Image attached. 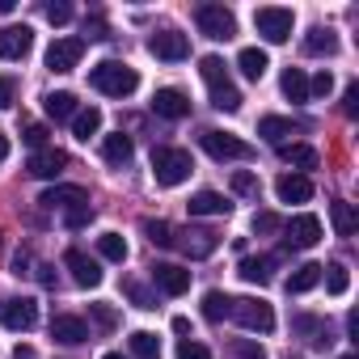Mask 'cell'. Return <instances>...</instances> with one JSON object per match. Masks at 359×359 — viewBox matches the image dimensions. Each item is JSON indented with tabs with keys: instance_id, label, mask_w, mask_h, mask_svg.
<instances>
[{
	"instance_id": "1",
	"label": "cell",
	"mask_w": 359,
	"mask_h": 359,
	"mask_svg": "<svg viewBox=\"0 0 359 359\" xmlns=\"http://www.w3.org/2000/svg\"><path fill=\"white\" fill-rule=\"evenodd\" d=\"M199 76L208 81V89H212V106H216V110H224V114L241 110V89L229 81V68H224L220 55H203V60H199Z\"/></svg>"
},
{
	"instance_id": "2",
	"label": "cell",
	"mask_w": 359,
	"mask_h": 359,
	"mask_svg": "<svg viewBox=\"0 0 359 359\" xmlns=\"http://www.w3.org/2000/svg\"><path fill=\"white\" fill-rule=\"evenodd\" d=\"M89 85L106 97H131L140 89V76L131 64H118V60H102L93 72H89Z\"/></svg>"
},
{
	"instance_id": "3",
	"label": "cell",
	"mask_w": 359,
	"mask_h": 359,
	"mask_svg": "<svg viewBox=\"0 0 359 359\" xmlns=\"http://www.w3.org/2000/svg\"><path fill=\"white\" fill-rule=\"evenodd\" d=\"M195 161L187 148H156L152 152V177H156V187H182L187 177H191Z\"/></svg>"
},
{
	"instance_id": "4",
	"label": "cell",
	"mask_w": 359,
	"mask_h": 359,
	"mask_svg": "<svg viewBox=\"0 0 359 359\" xmlns=\"http://www.w3.org/2000/svg\"><path fill=\"white\" fill-rule=\"evenodd\" d=\"M254 30L266 39V43H287L292 39V30H296V13L292 9H279V5H266V9H258L254 13Z\"/></svg>"
},
{
	"instance_id": "5",
	"label": "cell",
	"mask_w": 359,
	"mask_h": 359,
	"mask_svg": "<svg viewBox=\"0 0 359 359\" xmlns=\"http://www.w3.org/2000/svg\"><path fill=\"white\" fill-rule=\"evenodd\" d=\"M241 330H250V334H271L275 330V313H271V304L266 300H258V296H245V300H233V313H229Z\"/></svg>"
},
{
	"instance_id": "6",
	"label": "cell",
	"mask_w": 359,
	"mask_h": 359,
	"mask_svg": "<svg viewBox=\"0 0 359 359\" xmlns=\"http://www.w3.org/2000/svg\"><path fill=\"white\" fill-rule=\"evenodd\" d=\"M199 144H203V152L216 156V161H250V156H254V148H250L245 140H237L233 131H216V127L203 131Z\"/></svg>"
},
{
	"instance_id": "7",
	"label": "cell",
	"mask_w": 359,
	"mask_h": 359,
	"mask_svg": "<svg viewBox=\"0 0 359 359\" xmlns=\"http://www.w3.org/2000/svg\"><path fill=\"white\" fill-rule=\"evenodd\" d=\"M195 22H199V30H203L208 39H216V43H229V39L237 34V18H233L224 5H203V9L195 13Z\"/></svg>"
},
{
	"instance_id": "8",
	"label": "cell",
	"mask_w": 359,
	"mask_h": 359,
	"mask_svg": "<svg viewBox=\"0 0 359 359\" xmlns=\"http://www.w3.org/2000/svg\"><path fill=\"white\" fill-rule=\"evenodd\" d=\"M0 325H9V330H34L39 325V304L30 296L0 300Z\"/></svg>"
},
{
	"instance_id": "9",
	"label": "cell",
	"mask_w": 359,
	"mask_h": 359,
	"mask_svg": "<svg viewBox=\"0 0 359 359\" xmlns=\"http://www.w3.org/2000/svg\"><path fill=\"white\" fill-rule=\"evenodd\" d=\"M30 47H34V30L30 26H0V60L18 64V60L30 55Z\"/></svg>"
},
{
	"instance_id": "10",
	"label": "cell",
	"mask_w": 359,
	"mask_h": 359,
	"mask_svg": "<svg viewBox=\"0 0 359 359\" xmlns=\"http://www.w3.org/2000/svg\"><path fill=\"white\" fill-rule=\"evenodd\" d=\"M148 51H152L156 60L177 64V60H187V55H191V39H187V34H177V30H156V34L148 39Z\"/></svg>"
},
{
	"instance_id": "11",
	"label": "cell",
	"mask_w": 359,
	"mask_h": 359,
	"mask_svg": "<svg viewBox=\"0 0 359 359\" xmlns=\"http://www.w3.org/2000/svg\"><path fill=\"white\" fill-rule=\"evenodd\" d=\"M85 55V39H55L47 47V68L51 72H72Z\"/></svg>"
},
{
	"instance_id": "12",
	"label": "cell",
	"mask_w": 359,
	"mask_h": 359,
	"mask_svg": "<svg viewBox=\"0 0 359 359\" xmlns=\"http://www.w3.org/2000/svg\"><path fill=\"white\" fill-rule=\"evenodd\" d=\"M173 245L182 254H191V258H208V254H216L220 237L212 229H182V233H173Z\"/></svg>"
},
{
	"instance_id": "13",
	"label": "cell",
	"mask_w": 359,
	"mask_h": 359,
	"mask_svg": "<svg viewBox=\"0 0 359 359\" xmlns=\"http://www.w3.org/2000/svg\"><path fill=\"white\" fill-rule=\"evenodd\" d=\"M317 241H321V220H317L313 212L292 216V224H287V245H292V250H313Z\"/></svg>"
},
{
	"instance_id": "14",
	"label": "cell",
	"mask_w": 359,
	"mask_h": 359,
	"mask_svg": "<svg viewBox=\"0 0 359 359\" xmlns=\"http://www.w3.org/2000/svg\"><path fill=\"white\" fill-rule=\"evenodd\" d=\"M64 266L72 271V283H81V287H97V283H102V266H97L85 250H68V254H64Z\"/></svg>"
},
{
	"instance_id": "15",
	"label": "cell",
	"mask_w": 359,
	"mask_h": 359,
	"mask_svg": "<svg viewBox=\"0 0 359 359\" xmlns=\"http://www.w3.org/2000/svg\"><path fill=\"white\" fill-rule=\"evenodd\" d=\"M51 338L64 346H81V342H89V325H85V317L60 313V317H51Z\"/></svg>"
},
{
	"instance_id": "16",
	"label": "cell",
	"mask_w": 359,
	"mask_h": 359,
	"mask_svg": "<svg viewBox=\"0 0 359 359\" xmlns=\"http://www.w3.org/2000/svg\"><path fill=\"white\" fill-rule=\"evenodd\" d=\"M275 195H279V203H309V199H313V182H309V173H279Z\"/></svg>"
},
{
	"instance_id": "17",
	"label": "cell",
	"mask_w": 359,
	"mask_h": 359,
	"mask_svg": "<svg viewBox=\"0 0 359 359\" xmlns=\"http://www.w3.org/2000/svg\"><path fill=\"white\" fill-rule=\"evenodd\" d=\"M152 283H156L165 296H182V292L191 287V271L173 266V262H156V266H152Z\"/></svg>"
},
{
	"instance_id": "18",
	"label": "cell",
	"mask_w": 359,
	"mask_h": 359,
	"mask_svg": "<svg viewBox=\"0 0 359 359\" xmlns=\"http://www.w3.org/2000/svg\"><path fill=\"white\" fill-rule=\"evenodd\" d=\"M152 110H156L161 118H187V114H191V97H187L182 89H156Z\"/></svg>"
},
{
	"instance_id": "19",
	"label": "cell",
	"mask_w": 359,
	"mask_h": 359,
	"mask_svg": "<svg viewBox=\"0 0 359 359\" xmlns=\"http://www.w3.org/2000/svg\"><path fill=\"white\" fill-rule=\"evenodd\" d=\"M64 165H68V152H64V148H39V152H30V161H26V169H30L34 177H55Z\"/></svg>"
},
{
	"instance_id": "20",
	"label": "cell",
	"mask_w": 359,
	"mask_h": 359,
	"mask_svg": "<svg viewBox=\"0 0 359 359\" xmlns=\"http://www.w3.org/2000/svg\"><path fill=\"white\" fill-rule=\"evenodd\" d=\"M39 203L47 208V212H68V208H76V203H89V195L81 191V187H47L43 195H39Z\"/></svg>"
},
{
	"instance_id": "21",
	"label": "cell",
	"mask_w": 359,
	"mask_h": 359,
	"mask_svg": "<svg viewBox=\"0 0 359 359\" xmlns=\"http://www.w3.org/2000/svg\"><path fill=\"white\" fill-rule=\"evenodd\" d=\"M191 216H229V199L224 195H216V191H199V195H191Z\"/></svg>"
},
{
	"instance_id": "22",
	"label": "cell",
	"mask_w": 359,
	"mask_h": 359,
	"mask_svg": "<svg viewBox=\"0 0 359 359\" xmlns=\"http://www.w3.org/2000/svg\"><path fill=\"white\" fill-rule=\"evenodd\" d=\"M237 68H241L250 81H262V76H266V68H271V60H266V51H262V47H245V51L237 55Z\"/></svg>"
},
{
	"instance_id": "23",
	"label": "cell",
	"mask_w": 359,
	"mask_h": 359,
	"mask_svg": "<svg viewBox=\"0 0 359 359\" xmlns=\"http://www.w3.org/2000/svg\"><path fill=\"white\" fill-rule=\"evenodd\" d=\"M131 152H135V148H131V135H123V131H118V135H106V140H102V156H106L110 165H118V169H123V165L131 161Z\"/></svg>"
},
{
	"instance_id": "24",
	"label": "cell",
	"mask_w": 359,
	"mask_h": 359,
	"mask_svg": "<svg viewBox=\"0 0 359 359\" xmlns=\"http://www.w3.org/2000/svg\"><path fill=\"white\" fill-rule=\"evenodd\" d=\"M317 283H321V266H317V262H304V266H296V271L287 275V292H292V296L313 292Z\"/></svg>"
},
{
	"instance_id": "25",
	"label": "cell",
	"mask_w": 359,
	"mask_h": 359,
	"mask_svg": "<svg viewBox=\"0 0 359 359\" xmlns=\"http://www.w3.org/2000/svg\"><path fill=\"white\" fill-rule=\"evenodd\" d=\"M292 131H296V127H292V118H283V114H266V118H258V135L271 140V144H283Z\"/></svg>"
},
{
	"instance_id": "26",
	"label": "cell",
	"mask_w": 359,
	"mask_h": 359,
	"mask_svg": "<svg viewBox=\"0 0 359 359\" xmlns=\"http://www.w3.org/2000/svg\"><path fill=\"white\" fill-rule=\"evenodd\" d=\"M279 156L296 169H317V161H321L317 148H309V144H279Z\"/></svg>"
},
{
	"instance_id": "27",
	"label": "cell",
	"mask_w": 359,
	"mask_h": 359,
	"mask_svg": "<svg viewBox=\"0 0 359 359\" xmlns=\"http://www.w3.org/2000/svg\"><path fill=\"white\" fill-rule=\"evenodd\" d=\"M330 224H334L338 237H351V233L359 229V216H355L351 203H330Z\"/></svg>"
},
{
	"instance_id": "28",
	"label": "cell",
	"mask_w": 359,
	"mask_h": 359,
	"mask_svg": "<svg viewBox=\"0 0 359 359\" xmlns=\"http://www.w3.org/2000/svg\"><path fill=\"white\" fill-rule=\"evenodd\" d=\"M279 85H283V97H287V102H309V76H304L300 68H287Z\"/></svg>"
},
{
	"instance_id": "29",
	"label": "cell",
	"mask_w": 359,
	"mask_h": 359,
	"mask_svg": "<svg viewBox=\"0 0 359 359\" xmlns=\"http://www.w3.org/2000/svg\"><path fill=\"white\" fill-rule=\"evenodd\" d=\"M72 131H76V140H89V135H97V131H102V110H97V106H89V110H76V114H72Z\"/></svg>"
},
{
	"instance_id": "30",
	"label": "cell",
	"mask_w": 359,
	"mask_h": 359,
	"mask_svg": "<svg viewBox=\"0 0 359 359\" xmlns=\"http://www.w3.org/2000/svg\"><path fill=\"white\" fill-rule=\"evenodd\" d=\"M271 266H275V258H241L237 275H241L245 283H266V279H271Z\"/></svg>"
},
{
	"instance_id": "31",
	"label": "cell",
	"mask_w": 359,
	"mask_h": 359,
	"mask_svg": "<svg viewBox=\"0 0 359 359\" xmlns=\"http://www.w3.org/2000/svg\"><path fill=\"white\" fill-rule=\"evenodd\" d=\"M229 313H233V296H229V292H216V287H212V292L203 296V317H208V321H224Z\"/></svg>"
},
{
	"instance_id": "32",
	"label": "cell",
	"mask_w": 359,
	"mask_h": 359,
	"mask_svg": "<svg viewBox=\"0 0 359 359\" xmlns=\"http://www.w3.org/2000/svg\"><path fill=\"white\" fill-rule=\"evenodd\" d=\"M304 51L309 55H334L338 51V39H334V30H309V39H304Z\"/></svg>"
},
{
	"instance_id": "33",
	"label": "cell",
	"mask_w": 359,
	"mask_h": 359,
	"mask_svg": "<svg viewBox=\"0 0 359 359\" xmlns=\"http://www.w3.org/2000/svg\"><path fill=\"white\" fill-rule=\"evenodd\" d=\"M321 279H325V292H330V296H346V287H351V271H346L342 262L321 266Z\"/></svg>"
},
{
	"instance_id": "34",
	"label": "cell",
	"mask_w": 359,
	"mask_h": 359,
	"mask_svg": "<svg viewBox=\"0 0 359 359\" xmlns=\"http://www.w3.org/2000/svg\"><path fill=\"white\" fill-rule=\"evenodd\" d=\"M127 342H131V355H135V359H161V342H156V334L135 330Z\"/></svg>"
},
{
	"instance_id": "35",
	"label": "cell",
	"mask_w": 359,
	"mask_h": 359,
	"mask_svg": "<svg viewBox=\"0 0 359 359\" xmlns=\"http://www.w3.org/2000/svg\"><path fill=\"white\" fill-rule=\"evenodd\" d=\"M43 106H47V114H51V118H72V114H76V97H72V93H64V89H60V93H47V97H43Z\"/></svg>"
},
{
	"instance_id": "36",
	"label": "cell",
	"mask_w": 359,
	"mask_h": 359,
	"mask_svg": "<svg viewBox=\"0 0 359 359\" xmlns=\"http://www.w3.org/2000/svg\"><path fill=\"white\" fill-rule=\"evenodd\" d=\"M97 254H102L106 262H127V241H123L118 233H102V237H97Z\"/></svg>"
},
{
	"instance_id": "37",
	"label": "cell",
	"mask_w": 359,
	"mask_h": 359,
	"mask_svg": "<svg viewBox=\"0 0 359 359\" xmlns=\"http://www.w3.org/2000/svg\"><path fill=\"white\" fill-rule=\"evenodd\" d=\"M144 233H148L152 245H173V229L165 220H144Z\"/></svg>"
},
{
	"instance_id": "38",
	"label": "cell",
	"mask_w": 359,
	"mask_h": 359,
	"mask_svg": "<svg viewBox=\"0 0 359 359\" xmlns=\"http://www.w3.org/2000/svg\"><path fill=\"white\" fill-rule=\"evenodd\" d=\"M233 355H237V359H266V351H262L258 338H237V342H233Z\"/></svg>"
},
{
	"instance_id": "39",
	"label": "cell",
	"mask_w": 359,
	"mask_h": 359,
	"mask_svg": "<svg viewBox=\"0 0 359 359\" xmlns=\"http://www.w3.org/2000/svg\"><path fill=\"white\" fill-rule=\"evenodd\" d=\"M233 191L245 195V199H254V195H258V177L245 173V169H237V173H233Z\"/></svg>"
},
{
	"instance_id": "40",
	"label": "cell",
	"mask_w": 359,
	"mask_h": 359,
	"mask_svg": "<svg viewBox=\"0 0 359 359\" xmlns=\"http://www.w3.org/2000/svg\"><path fill=\"white\" fill-rule=\"evenodd\" d=\"M89 220H93V208H89V203H76V208L64 212V224H68V229H85Z\"/></svg>"
},
{
	"instance_id": "41",
	"label": "cell",
	"mask_w": 359,
	"mask_h": 359,
	"mask_svg": "<svg viewBox=\"0 0 359 359\" xmlns=\"http://www.w3.org/2000/svg\"><path fill=\"white\" fill-rule=\"evenodd\" d=\"M89 317L97 321V330H114V325H118V313H114L110 304H89Z\"/></svg>"
},
{
	"instance_id": "42",
	"label": "cell",
	"mask_w": 359,
	"mask_h": 359,
	"mask_svg": "<svg viewBox=\"0 0 359 359\" xmlns=\"http://www.w3.org/2000/svg\"><path fill=\"white\" fill-rule=\"evenodd\" d=\"M177 359H212V351L203 342H195V338H182L177 342Z\"/></svg>"
},
{
	"instance_id": "43",
	"label": "cell",
	"mask_w": 359,
	"mask_h": 359,
	"mask_svg": "<svg viewBox=\"0 0 359 359\" xmlns=\"http://www.w3.org/2000/svg\"><path fill=\"white\" fill-rule=\"evenodd\" d=\"M330 93H334V76L330 72H317L309 81V97H330Z\"/></svg>"
},
{
	"instance_id": "44",
	"label": "cell",
	"mask_w": 359,
	"mask_h": 359,
	"mask_svg": "<svg viewBox=\"0 0 359 359\" xmlns=\"http://www.w3.org/2000/svg\"><path fill=\"white\" fill-rule=\"evenodd\" d=\"M47 135H51V131H47L43 123H30V127L22 131V140H26V144H30L34 152H39V148H47Z\"/></svg>"
},
{
	"instance_id": "45",
	"label": "cell",
	"mask_w": 359,
	"mask_h": 359,
	"mask_svg": "<svg viewBox=\"0 0 359 359\" xmlns=\"http://www.w3.org/2000/svg\"><path fill=\"white\" fill-rule=\"evenodd\" d=\"M279 229H283V220L275 212H258L254 216V233H279Z\"/></svg>"
},
{
	"instance_id": "46",
	"label": "cell",
	"mask_w": 359,
	"mask_h": 359,
	"mask_svg": "<svg viewBox=\"0 0 359 359\" xmlns=\"http://www.w3.org/2000/svg\"><path fill=\"white\" fill-rule=\"evenodd\" d=\"M18 102V81L13 76H0V110H9Z\"/></svg>"
},
{
	"instance_id": "47",
	"label": "cell",
	"mask_w": 359,
	"mask_h": 359,
	"mask_svg": "<svg viewBox=\"0 0 359 359\" xmlns=\"http://www.w3.org/2000/svg\"><path fill=\"white\" fill-rule=\"evenodd\" d=\"M47 22L51 26H68L72 22V5H64V0H60V5H47Z\"/></svg>"
},
{
	"instance_id": "48",
	"label": "cell",
	"mask_w": 359,
	"mask_h": 359,
	"mask_svg": "<svg viewBox=\"0 0 359 359\" xmlns=\"http://www.w3.org/2000/svg\"><path fill=\"white\" fill-rule=\"evenodd\" d=\"M342 110L355 118L359 114V85H346V93H342Z\"/></svg>"
},
{
	"instance_id": "49",
	"label": "cell",
	"mask_w": 359,
	"mask_h": 359,
	"mask_svg": "<svg viewBox=\"0 0 359 359\" xmlns=\"http://www.w3.org/2000/svg\"><path fill=\"white\" fill-rule=\"evenodd\" d=\"M127 292H131V300H135L140 309H156V300H152V296H148V292H144L140 283H127Z\"/></svg>"
},
{
	"instance_id": "50",
	"label": "cell",
	"mask_w": 359,
	"mask_h": 359,
	"mask_svg": "<svg viewBox=\"0 0 359 359\" xmlns=\"http://www.w3.org/2000/svg\"><path fill=\"white\" fill-rule=\"evenodd\" d=\"M26 266H30V254H26V250L13 254V275H26Z\"/></svg>"
},
{
	"instance_id": "51",
	"label": "cell",
	"mask_w": 359,
	"mask_h": 359,
	"mask_svg": "<svg viewBox=\"0 0 359 359\" xmlns=\"http://www.w3.org/2000/svg\"><path fill=\"white\" fill-rule=\"evenodd\" d=\"M13 359H34V351H30V346H18V351H13Z\"/></svg>"
},
{
	"instance_id": "52",
	"label": "cell",
	"mask_w": 359,
	"mask_h": 359,
	"mask_svg": "<svg viewBox=\"0 0 359 359\" xmlns=\"http://www.w3.org/2000/svg\"><path fill=\"white\" fill-rule=\"evenodd\" d=\"M9 156V140H5V131H0V161Z\"/></svg>"
},
{
	"instance_id": "53",
	"label": "cell",
	"mask_w": 359,
	"mask_h": 359,
	"mask_svg": "<svg viewBox=\"0 0 359 359\" xmlns=\"http://www.w3.org/2000/svg\"><path fill=\"white\" fill-rule=\"evenodd\" d=\"M102 359H123V355H118V351H106V355H102Z\"/></svg>"
},
{
	"instance_id": "54",
	"label": "cell",
	"mask_w": 359,
	"mask_h": 359,
	"mask_svg": "<svg viewBox=\"0 0 359 359\" xmlns=\"http://www.w3.org/2000/svg\"><path fill=\"white\" fill-rule=\"evenodd\" d=\"M338 359H355V355H338Z\"/></svg>"
}]
</instances>
